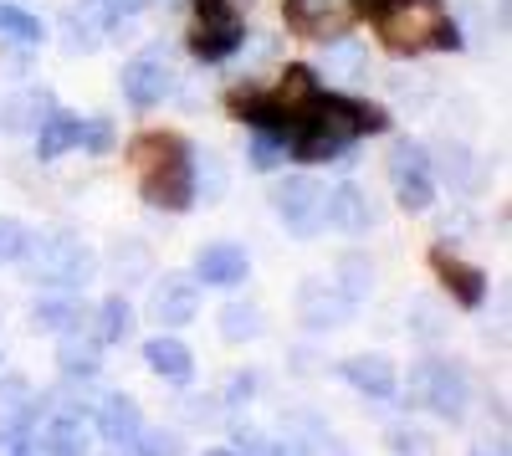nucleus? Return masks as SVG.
Here are the masks:
<instances>
[{"label": "nucleus", "mask_w": 512, "mask_h": 456, "mask_svg": "<svg viewBox=\"0 0 512 456\" xmlns=\"http://www.w3.org/2000/svg\"><path fill=\"white\" fill-rule=\"evenodd\" d=\"M384 129H390V113L379 103H364V98H349V93H328V98L318 93L292 118V129L282 139H287V154L297 164H349L354 144L374 139Z\"/></svg>", "instance_id": "1"}, {"label": "nucleus", "mask_w": 512, "mask_h": 456, "mask_svg": "<svg viewBox=\"0 0 512 456\" xmlns=\"http://www.w3.org/2000/svg\"><path fill=\"white\" fill-rule=\"evenodd\" d=\"M134 180H139V195L149 211H164V216H185L195 211L200 200V180H195V149L180 139V134H139L134 149Z\"/></svg>", "instance_id": "2"}, {"label": "nucleus", "mask_w": 512, "mask_h": 456, "mask_svg": "<svg viewBox=\"0 0 512 456\" xmlns=\"http://www.w3.org/2000/svg\"><path fill=\"white\" fill-rule=\"evenodd\" d=\"M16 267L31 287H41V293H82V287L98 277V252L77 231H47V236L26 241Z\"/></svg>", "instance_id": "3"}, {"label": "nucleus", "mask_w": 512, "mask_h": 456, "mask_svg": "<svg viewBox=\"0 0 512 456\" xmlns=\"http://www.w3.org/2000/svg\"><path fill=\"white\" fill-rule=\"evenodd\" d=\"M374 26L395 52H456L461 31L441 0H374Z\"/></svg>", "instance_id": "4"}, {"label": "nucleus", "mask_w": 512, "mask_h": 456, "mask_svg": "<svg viewBox=\"0 0 512 456\" xmlns=\"http://www.w3.org/2000/svg\"><path fill=\"white\" fill-rule=\"evenodd\" d=\"M318 98V77L313 67H287L272 88H236L226 103L241 123H251V129H262V134H287L292 129V118L303 113L308 103Z\"/></svg>", "instance_id": "5"}, {"label": "nucleus", "mask_w": 512, "mask_h": 456, "mask_svg": "<svg viewBox=\"0 0 512 456\" xmlns=\"http://www.w3.org/2000/svg\"><path fill=\"white\" fill-rule=\"evenodd\" d=\"M410 410H431L441 426H461L466 410H472V380L456 359L441 354H425L410 364V385H405Z\"/></svg>", "instance_id": "6"}, {"label": "nucleus", "mask_w": 512, "mask_h": 456, "mask_svg": "<svg viewBox=\"0 0 512 456\" xmlns=\"http://www.w3.org/2000/svg\"><path fill=\"white\" fill-rule=\"evenodd\" d=\"M272 211L297 241H318L328 231V185L313 175H287L272 190Z\"/></svg>", "instance_id": "7"}, {"label": "nucleus", "mask_w": 512, "mask_h": 456, "mask_svg": "<svg viewBox=\"0 0 512 456\" xmlns=\"http://www.w3.org/2000/svg\"><path fill=\"white\" fill-rule=\"evenodd\" d=\"M390 185L405 216H425L436 205V159L420 139H400L390 149Z\"/></svg>", "instance_id": "8"}, {"label": "nucleus", "mask_w": 512, "mask_h": 456, "mask_svg": "<svg viewBox=\"0 0 512 456\" xmlns=\"http://www.w3.org/2000/svg\"><path fill=\"white\" fill-rule=\"evenodd\" d=\"M246 41V21L231 0H195V36H190V52L200 62H226L231 52H241Z\"/></svg>", "instance_id": "9"}, {"label": "nucleus", "mask_w": 512, "mask_h": 456, "mask_svg": "<svg viewBox=\"0 0 512 456\" xmlns=\"http://www.w3.org/2000/svg\"><path fill=\"white\" fill-rule=\"evenodd\" d=\"M364 11H369V0H287V26L308 41H333Z\"/></svg>", "instance_id": "10"}, {"label": "nucleus", "mask_w": 512, "mask_h": 456, "mask_svg": "<svg viewBox=\"0 0 512 456\" xmlns=\"http://www.w3.org/2000/svg\"><path fill=\"white\" fill-rule=\"evenodd\" d=\"M200 313V282L195 272H164L149 287V323H159L164 334H180L185 323H195Z\"/></svg>", "instance_id": "11"}, {"label": "nucleus", "mask_w": 512, "mask_h": 456, "mask_svg": "<svg viewBox=\"0 0 512 456\" xmlns=\"http://www.w3.org/2000/svg\"><path fill=\"white\" fill-rule=\"evenodd\" d=\"M338 380H344L354 395H364L369 405H395L400 400V369L390 354H349L338 359Z\"/></svg>", "instance_id": "12"}, {"label": "nucleus", "mask_w": 512, "mask_h": 456, "mask_svg": "<svg viewBox=\"0 0 512 456\" xmlns=\"http://www.w3.org/2000/svg\"><path fill=\"white\" fill-rule=\"evenodd\" d=\"M431 272L441 277L446 298H451L456 308H466V313H477V308L487 303V293H492V277H487L477 262L456 257L451 246H436V252H431Z\"/></svg>", "instance_id": "13"}, {"label": "nucleus", "mask_w": 512, "mask_h": 456, "mask_svg": "<svg viewBox=\"0 0 512 456\" xmlns=\"http://www.w3.org/2000/svg\"><path fill=\"white\" fill-rule=\"evenodd\" d=\"M118 88H123V98L134 103V108H159L164 98H175V67H169V57L164 52H144V57H134L123 67V77H118Z\"/></svg>", "instance_id": "14"}, {"label": "nucleus", "mask_w": 512, "mask_h": 456, "mask_svg": "<svg viewBox=\"0 0 512 456\" xmlns=\"http://www.w3.org/2000/svg\"><path fill=\"white\" fill-rule=\"evenodd\" d=\"M349 318H354V303L338 293L333 282L303 277V287H297V323H303L308 334H333V328H344Z\"/></svg>", "instance_id": "15"}, {"label": "nucleus", "mask_w": 512, "mask_h": 456, "mask_svg": "<svg viewBox=\"0 0 512 456\" xmlns=\"http://www.w3.org/2000/svg\"><path fill=\"white\" fill-rule=\"evenodd\" d=\"M139 431H144V405H139L134 395H123V390L98 395V405H93V436H98V441L128 451Z\"/></svg>", "instance_id": "16"}, {"label": "nucleus", "mask_w": 512, "mask_h": 456, "mask_svg": "<svg viewBox=\"0 0 512 456\" xmlns=\"http://www.w3.org/2000/svg\"><path fill=\"white\" fill-rule=\"evenodd\" d=\"M195 282L205 287H221V293H231V287H241L251 277V257H246V246L241 241H210L195 252Z\"/></svg>", "instance_id": "17"}, {"label": "nucleus", "mask_w": 512, "mask_h": 456, "mask_svg": "<svg viewBox=\"0 0 512 456\" xmlns=\"http://www.w3.org/2000/svg\"><path fill=\"white\" fill-rule=\"evenodd\" d=\"M144 364H149V375L154 380H164V385H195V354H190V344L185 339H175V334H159L154 339H144Z\"/></svg>", "instance_id": "18"}, {"label": "nucleus", "mask_w": 512, "mask_h": 456, "mask_svg": "<svg viewBox=\"0 0 512 456\" xmlns=\"http://www.w3.org/2000/svg\"><path fill=\"white\" fill-rule=\"evenodd\" d=\"M313 77H323L328 88H359V82L369 77V52L359 47L354 36H333Z\"/></svg>", "instance_id": "19"}, {"label": "nucleus", "mask_w": 512, "mask_h": 456, "mask_svg": "<svg viewBox=\"0 0 512 456\" xmlns=\"http://www.w3.org/2000/svg\"><path fill=\"white\" fill-rule=\"evenodd\" d=\"M82 139H88V118H77L67 108H52L47 118H41V129H36V159L52 164V159L82 149Z\"/></svg>", "instance_id": "20"}, {"label": "nucleus", "mask_w": 512, "mask_h": 456, "mask_svg": "<svg viewBox=\"0 0 512 456\" xmlns=\"http://www.w3.org/2000/svg\"><path fill=\"white\" fill-rule=\"evenodd\" d=\"M57 369H62V380H98L103 375V344L88 334V328H72V334L57 339Z\"/></svg>", "instance_id": "21"}, {"label": "nucleus", "mask_w": 512, "mask_h": 456, "mask_svg": "<svg viewBox=\"0 0 512 456\" xmlns=\"http://www.w3.org/2000/svg\"><path fill=\"white\" fill-rule=\"evenodd\" d=\"M328 226L344 231V236H364V231L374 226V205H369V195H364L354 180H344V185L328 190Z\"/></svg>", "instance_id": "22"}, {"label": "nucleus", "mask_w": 512, "mask_h": 456, "mask_svg": "<svg viewBox=\"0 0 512 456\" xmlns=\"http://www.w3.org/2000/svg\"><path fill=\"white\" fill-rule=\"evenodd\" d=\"M72 328H88V308L77 303V293H52L31 308V334H72Z\"/></svg>", "instance_id": "23"}, {"label": "nucleus", "mask_w": 512, "mask_h": 456, "mask_svg": "<svg viewBox=\"0 0 512 456\" xmlns=\"http://www.w3.org/2000/svg\"><path fill=\"white\" fill-rule=\"evenodd\" d=\"M52 108H57L52 88H26V93L0 103V129H6V134H36L41 118H47Z\"/></svg>", "instance_id": "24"}, {"label": "nucleus", "mask_w": 512, "mask_h": 456, "mask_svg": "<svg viewBox=\"0 0 512 456\" xmlns=\"http://www.w3.org/2000/svg\"><path fill=\"white\" fill-rule=\"evenodd\" d=\"M88 334H93L103 349L128 344V339H134V303H128L123 293H108V298L93 308V328H88Z\"/></svg>", "instance_id": "25"}, {"label": "nucleus", "mask_w": 512, "mask_h": 456, "mask_svg": "<svg viewBox=\"0 0 512 456\" xmlns=\"http://www.w3.org/2000/svg\"><path fill=\"white\" fill-rule=\"evenodd\" d=\"M41 395L26 375H0V426H36Z\"/></svg>", "instance_id": "26"}, {"label": "nucleus", "mask_w": 512, "mask_h": 456, "mask_svg": "<svg viewBox=\"0 0 512 456\" xmlns=\"http://www.w3.org/2000/svg\"><path fill=\"white\" fill-rule=\"evenodd\" d=\"M216 323H221V339H226V344H256V339L267 334V313L256 308V303H241V298L226 303Z\"/></svg>", "instance_id": "27"}, {"label": "nucleus", "mask_w": 512, "mask_h": 456, "mask_svg": "<svg viewBox=\"0 0 512 456\" xmlns=\"http://www.w3.org/2000/svg\"><path fill=\"white\" fill-rule=\"evenodd\" d=\"M338 293H344L354 308L359 303H369V293H374V262L364 257V252H344V257H338Z\"/></svg>", "instance_id": "28"}, {"label": "nucleus", "mask_w": 512, "mask_h": 456, "mask_svg": "<svg viewBox=\"0 0 512 456\" xmlns=\"http://www.w3.org/2000/svg\"><path fill=\"white\" fill-rule=\"evenodd\" d=\"M108 267H113V277H118L123 287H134V282H144V277L154 272V257H149L144 241H118L113 257H108Z\"/></svg>", "instance_id": "29"}, {"label": "nucleus", "mask_w": 512, "mask_h": 456, "mask_svg": "<svg viewBox=\"0 0 512 456\" xmlns=\"http://www.w3.org/2000/svg\"><path fill=\"white\" fill-rule=\"evenodd\" d=\"M0 36L6 41H16V47H36L41 36V21L31 16V11H21V6H11V0H0Z\"/></svg>", "instance_id": "30"}, {"label": "nucleus", "mask_w": 512, "mask_h": 456, "mask_svg": "<svg viewBox=\"0 0 512 456\" xmlns=\"http://www.w3.org/2000/svg\"><path fill=\"white\" fill-rule=\"evenodd\" d=\"M128 456H185V436L175 426H144L128 446Z\"/></svg>", "instance_id": "31"}, {"label": "nucleus", "mask_w": 512, "mask_h": 456, "mask_svg": "<svg viewBox=\"0 0 512 456\" xmlns=\"http://www.w3.org/2000/svg\"><path fill=\"white\" fill-rule=\"evenodd\" d=\"M384 446H390V456H436V436L420 431V426H410V421H400V426L384 431Z\"/></svg>", "instance_id": "32"}, {"label": "nucleus", "mask_w": 512, "mask_h": 456, "mask_svg": "<svg viewBox=\"0 0 512 456\" xmlns=\"http://www.w3.org/2000/svg\"><path fill=\"white\" fill-rule=\"evenodd\" d=\"M226 421H231V446H236V456H282V441H277V436L256 431L251 421H236V416H226Z\"/></svg>", "instance_id": "33"}, {"label": "nucleus", "mask_w": 512, "mask_h": 456, "mask_svg": "<svg viewBox=\"0 0 512 456\" xmlns=\"http://www.w3.org/2000/svg\"><path fill=\"white\" fill-rule=\"evenodd\" d=\"M246 159H251V170H256V175H272V170H282L292 154H287V139H282V134H262V129H256Z\"/></svg>", "instance_id": "34"}, {"label": "nucleus", "mask_w": 512, "mask_h": 456, "mask_svg": "<svg viewBox=\"0 0 512 456\" xmlns=\"http://www.w3.org/2000/svg\"><path fill=\"white\" fill-rule=\"evenodd\" d=\"M256 390H262V375H256V369H236V375L226 380V390H221L226 416H241V410L256 400Z\"/></svg>", "instance_id": "35"}, {"label": "nucleus", "mask_w": 512, "mask_h": 456, "mask_svg": "<svg viewBox=\"0 0 512 456\" xmlns=\"http://www.w3.org/2000/svg\"><path fill=\"white\" fill-rule=\"evenodd\" d=\"M26 241H31L26 221L0 216V267H16V262H21V252H26Z\"/></svg>", "instance_id": "36"}, {"label": "nucleus", "mask_w": 512, "mask_h": 456, "mask_svg": "<svg viewBox=\"0 0 512 456\" xmlns=\"http://www.w3.org/2000/svg\"><path fill=\"white\" fill-rule=\"evenodd\" d=\"M185 421L190 426H221L226 421L221 395H185Z\"/></svg>", "instance_id": "37"}, {"label": "nucleus", "mask_w": 512, "mask_h": 456, "mask_svg": "<svg viewBox=\"0 0 512 456\" xmlns=\"http://www.w3.org/2000/svg\"><path fill=\"white\" fill-rule=\"evenodd\" d=\"M0 456H41L36 426H0Z\"/></svg>", "instance_id": "38"}, {"label": "nucleus", "mask_w": 512, "mask_h": 456, "mask_svg": "<svg viewBox=\"0 0 512 456\" xmlns=\"http://www.w3.org/2000/svg\"><path fill=\"white\" fill-rule=\"evenodd\" d=\"M410 318H415V334H420V339H441V334H446V323H441V308H436L431 298H420V303L410 308Z\"/></svg>", "instance_id": "39"}, {"label": "nucleus", "mask_w": 512, "mask_h": 456, "mask_svg": "<svg viewBox=\"0 0 512 456\" xmlns=\"http://www.w3.org/2000/svg\"><path fill=\"white\" fill-rule=\"evenodd\" d=\"M82 149H93V154H108V149H113L108 118H88V139H82Z\"/></svg>", "instance_id": "40"}, {"label": "nucleus", "mask_w": 512, "mask_h": 456, "mask_svg": "<svg viewBox=\"0 0 512 456\" xmlns=\"http://www.w3.org/2000/svg\"><path fill=\"white\" fill-rule=\"evenodd\" d=\"M98 6H103L113 21H128V16H139L144 6H154V0H98Z\"/></svg>", "instance_id": "41"}, {"label": "nucleus", "mask_w": 512, "mask_h": 456, "mask_svg": "<svg viewBox=\"0 0 512 456\" xmlns=\"http://www.w3.org/2000/svg\"><path fill=\"white\" fill-rule=\"evenodd\" d=\"M472 456H507V441H482Z\"/></svg>", "instance_id": "42"}, {"label": "nucleus", "mask_w": 512, "mask_h": 456, "mask_svg": "<svg viewBox=\"0 0 512 456\" xmlns=\"http://www.w3.org/2000/svg\"><path fill=\"white\" fill-rule=\"evenodd\" d=\"M200 456H236V446H210V451H200Z\"/></svg>", "instance_id": "43"}, {"label": "nucleus", "mask_w": 512, "mask_h": 456, "mask_svg": "<svg viewBox=\"0 0 512 456\" xmlns=\"http://www.w3.org/2000/svg\"><path fill=\"white\" fill-rule=\"evenodd\" d=\"M0 364H6V359H0Z\"/></svg>", "instance_id": "44"}]
</instances>
